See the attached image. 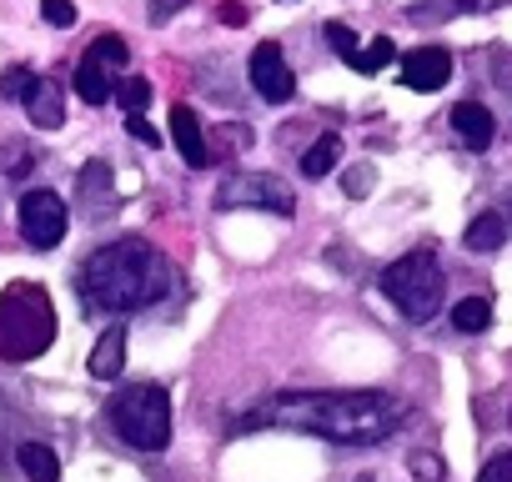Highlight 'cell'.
Instances as JSON below:
<instances>
[{"instance_id":"cell-24","label":"cell","mask_w":512,"mask_h":482,"mask_svg":"<svg viewBox=\"0 0 512 482\" xmlns=\"http://www.w3.org/2000/svg\"><path fill=\"white\" fill-rule=\"evenodd\" d=\"M41 16H46V26H56V31L76 26V6H71V0H41Z\"/></svg>"},{"instance_id":"cell-33","label":"cell","mask_w":512,"mask_h":482,"mask_svg":"<svg viewBox=\"0 0 512 482\" xmlns=\"http://www.w3.org/2000/svg\"><path fill=\"white\" fill-rule=\"evenodd\" d=\"M221 21L226 26H246V6H221Z\"/></svg>"},{"instance_id":"cell-23","label":"cell","mask_w":512,"mask_h":482,"mask_svg":"<svg viewBox=\"0 0 512 482\" xmlns=\"http://www.w3.org/2000/svg\"><path fill=\"white\" fill-rule=\"evenodd\" d=\"M327 41H332V51H337L347 66H352V61H357V51H362V46H357V36H352L342 21H327Z\"/></svg>"},{"instance_id":"cell-19","label":"cell","mask_w":512,"mask_h":482,"mask_svg":"<svg viewBox=\"0 0 512 482\" xmlns=\"http://www.w3.org/2000/svg\"><path fill=\"white\" fill-rule=\"evenodd\" d=\"M452 327L467 332V337L487 332V327H492V302H487V297H462V302L452 307Z\"/></svg>"},{"instance_id":"cell-21","label":"cell","mask_w":512,"mask_h":482,"mask_svg":"<svg viewBox=\"0 0 512 482\" xmlns=\"http://www.w3.org/2000/svg\"><path fill=\"white\" fill-rule=\"evenodd\" d=\"M462 11H477V0H432V6H412L407 16H412L417 26H432V21H452V16H462Z\"/></svg>"},{"instance_id":"cell-13","label":"cell","mask_w":512,"mask_h":482,"mask_svg":"<svg viewBox=\"0 0 512 482\" xmlns=\"http://www.w3.org/2000/svg\"><path fill=\"white\" fill-rule=\"evenodd\" d=\"M447 121H452V131H457V141H462L467 151H487L492 136H497V121H492V111H487L482 101H457Z\"/></svg>"},{"instance_id":"cell-9","label":"cell","mask_w":512,"mask_h":482,"mask_svg":"<svg viewBox=\"0 0 512 482\" xmlns=\"http://www.w3.org/2000/svg\"><path fill=\"white\" fill-rule=\"evenodd\" d=\"M246 71H251L256 96L272 101V106H282V101H292V96H297V76H292V66H287V56H282V46H277V41H262V46H256Z\"/></svg>"},{"instance_id":"cell-5","label":"cell","mask_w":512,"mask_h":482,"mask_svg":"<svg viewBox=\"0 0 512 482\" xmlns=\"http://www.w3.org/2000/svg\"><path fill=\"white\" fill-rule=\"evenodd\" d=\"M111 427L121 432V442H131L141 452H161L171 442V397L156 382L121 387L111 397Z\"/></svg>"},{"instance_id":"cell-16","label":"cell","mask_w":512,"mask_h":482,"mask_svg":"<svg viewBox=\"0 0 512 482\" xmlns=\"http://www.w3.org/2000/svg\"><path fill=\"white\" fill-rule=\"evenodd\" d=\"M502 241H507V216H502V211H482V216L467 226L462 247H467V252H497Z\"/></svg>"},{"instance_id":"cell-20","label":"cell","mask_w":512,"mask_h":482,"mask_svg":"<svg viewBox=\"0 0 512 482\" xmlns=\"http://www.w3.org/2000/svg\"><path fill=\"white\" fill-rule=\"evenodd\" d=\"M397 61V46L387 41V36H377L367 51H357V61H352V71H362V76H377V71H387Z\"/></svg>"},{"instance_id":"cell-32","label":"cell","mask_w":512,"mask_h":482,"mask_svg":"<svg viewBox=\"0 0 512 482\" xmlns=\"http://www.w3.org/2000/svg\"><path fill=\"white\" fill-rule=\"evenodd\" d=\"M492 71H497V86H507V91H512V56H507V51H497V56H492Z\"/></svg>"},{"instance_id":"cell-2","label":"cell","mask_w":512,"mask_h":482,"mask_svg":"<svg viewBox=\"0 0 512 482\" xmlns=\"http://www.w3.org/2000/svg\"><path fill=\"white\" fill-rule=\"evenodd\" d=\"M176 272L171 262L141 236H121V241H106L101 252H91L81 262V277H76V292L91 312H146L156 307L166 292H171Z\"/></svg>"},{"instance_id":"cell-25","label":"cell","mask_w":512,"mask_h":482,"mask_svg":"<svg viewBox=\"0 0 512 482\" xmlns=\"http://www.w3.org/2000/svg\"><path fill=\"white\" fill-rule=\"evenodd\" d=\"M26 86H31V66H11L6 76H0V96H6V101H21Z\"/></svg>"},{"instance_id":"cell-1","label":"cell","mask_w":512,"mask_h":482,"mask_svg":"<svg viewBox=\"0 0 512 482\" xmlns=\"http://www.w3.org/2000/svg\"><path fill=\"white\" fill-rule=\"evenodd\" d=\"M402 422H407V402H397L392 392H287L246 412L241 432L287 427L337 447H372L387 442Z\"/></svg>"},{"instance_id":"cell-18","label":"cell","mask_w":512,"mask_h":482,"mask_svg":"<svg viewBox=\"0 0 512 482\" xmlns=\"http://www.w3.org/2000/svg\"><path fill=\"white\" fill-rule=\"evenodd\" d=\"M337 161H342V136H322V141H312L307 151H302V176H312V181H322L327 171H337Z\"/></svg>"},{"instance_id":"cell-28","label":"cell","mask_w":512,"mask_h":482,"mask_svg":"<svg viewBox=\"0 0 512 482\" xmlns=\"http://www.w3.org/2000/svg\"><path fill=\"white\" fill-rule=\"evenodd\" d=\"M412 472H417L422 482H442V457H432V452H412Z\"/></svg>"},{"instance_id":"cell-31","label":"cell","mask_w":512,"mask_h":482,"mask_svg":"<svg viewBox=\"0 0 512 482\" xmlns=\"http://www.w3.org/2000/svg\"><path fill=\"white\" fill-rule=\"evenodd\" d=\"M126 126H131V136H136V141H146V146H161V131H156L146 116H131Z\"/></svg>"},{"instance_id":"cell-27","label":"cell","mask_w":512,"mask_h":482,"mask_svg":"<svg viewBox=\"0 0 512 482\" xmlns=\"http://www.w3.org/2000/svg\"><path fill=\"white\" fill-rule=\"evenodd\" d=\"M477 482H512V452H497V457L477 472Z\"/></svg>"},{"instance_id":"cell-6","label":"cell","mask_w":512,"mask_h":482,"mask_svg":"<svg viewBox=\"0 0 512 482\" xmlns=\"http://www.w3.org/2000/svg\"><path fill=\"white\" fill-rule=\"evenodd\" d=\"M216 206L221 211H272V216H292L297 211V196L282 176H267V171H231L221 186H216Z\"/></svg>"},{"instance_id":"cell-3","label":"cell","mask_w":512,"mask_h":482,"mask_svg":"<svg viewBox=\"0 0 512 482\" xmlns=\"http://www.w3.org/2000/svg\"><path fill=\"white\" fill-rule=\"evenodd\" d=\"M56 342V302L41 282H11L0 292V362H36Z\"/></svg>"},{"instance_id":"cell-17","label":"cell","mask_w":512,"mask_h":482,"mask_svg":"<svg viewBox=\"0 0 512 482\" xmlns=\"http://www.w3.org/2000/svg\"><path fill=\"white\" fill-rule=\"evenodd\" d=\"M16 462H21V472L31 482H61V462H56V452L46 442H21L16 447Z\"/></svg>"},{"instance_id":"cell-8","label":"cell","mask_w":512,"mask_h":482,"mask_svg":"<svg viewBox=\"0 0 512 482\" xmlns=\"http://www.w3.org/2000/svg\"><path fill=\"white\" fill-rule=\"evenodd\" d=\"M21 236L31 241L36 252H51L61 247V236H66V201L56 191H26L21 196Z\"/></svg>"},{"instance_id":"cell-22","label":"cell","mask_w":512,"mask_h":482,"mask_svg":"<svg viewBox=\"0 0 512 482\" xmlns=\"http://www.w3.org/2000/svg\"><path fill=\"white\" fill-rule=\"evenodd\" d=\"M116 96H121L126 116H146V106H151V81H146V76H126V81L116 86Z\"/></svg>"},{"instance_id":"cell-29","label":"cell","mask_w":512,"mask_h":482,"mask_svg":"<svg viewBox=\"0 0 512 482\" xmlns=\"http://www.w3.org/2000/svg\"><path fill=\"white\" fill-rule=\"evenodd\" d=\"M191 6V0H151V11H146V21L151 26H161V21H171L176 11H186Z\"/></svg>"},{"instance_id":"cell-10","label":"cell","mask_w":512,"mask_h":482,"mask_svg":"<svg viewBox=\"0 0 512 482\" xmlns=\"http://www.w3.org/2000/svg\"><path fill=\"white\" fill-rule=\"evenodd\" d=\"M76 201H81V211L91 221H106L116 211V171H111V161H86L76 171Z\"/></svg>"},{"instance_id":"cell-26","label":"cell","mask_w":512,"mask_h":482,"mask_svg":"<svg viewBox=\"0 0 512 482\" xmlns=\"http://www.w3.org/2000/svg\"><path fill=\"white\" fill-rule=\"evenodd\" d=\"M342 186H347V196H367V191L377 186V171H372V166H352V171L342 176Z\"/></svg>"},{"instance_id":"cell-11","label":"cell","mask_w":512,"mask_h":482,"mask_svg":"<svg viewBox=\"0 0 512 482\" xmlns=\"http://www.w3.org/2000/svg\"><path fill=\"white\" fill-rule=\"evenodd\" d=\"M402 81L412 91H442L452 81V56L442 46H417L402 56Z\"/></svg>"},{"instance_id":"cell-30","label":"cell","mask_w":512,"mask_h":482,"mask_svg":"<svg viewBox=\"0 0 512 482\" xmlns=\"http://www.w3.org/2000/svg\"><path fill=\"white\" fill-rule=\"evenodd\" d=\"M6 156H11V161H6V171H11V176H26V171H31V151H26L21 141H11V146H6Z\"/></svg>"},{"instance_id":"cell-15","label":"cell","mask_w":512,"mask_h":482,"mask_svg":"<svg viewBox=\"0 0 512 482\" xmlns=\"http://www.w3.org/2000/svg\"><path fill=\"white\" fill-rule=\"evenodd\" d=\"M121 367H126V327L116 322V327H106L101 342L91 347V377H96V382H116Z\"/></svg>"},{"instance_id":"cell-7","label":"cell","mask_w":512,"mask_h":482,"mask_svg":"<svg viewBox=\"0 0 512 482\" xmlns=\"http://www.w3.org/2000/svg\"><path fill=\"white\" fill-rule=\"evenodd\" d=\"M126 41L121 36H96L91 41V51L81 56V66H76V96L86 101V106H106L111 96H116V86H121V66H126Z\"/></svg>"},{"instance_id":"cell-4","label":"cell","mask_w":512,"mask_h":482,"mask_svg":"<svg viewBox=\"0 0 512 482\" xmlns=\"http://www.w3.org/2000/svg\"><path fill=\"white\" fill-rule=\"evenodd\" d=\"M442 267H437V252L432 247H417L407 252L402 262H392L382 272V292L392 307H402L407 322H432L437 307H442Z\"/></svg>"},{"instance_id":"cell-12","label":"cell","mask_w":512,"mask_h":482,"mask_svg":"<svg viewBox=\"0 0 512 482\" xmlns=\"http://www.w3.org/2000/svg\"><path fill=\"white\" fill-rule=\"evenodd\" d=\"M26 116L41 126V131H61L66 126V96H61V86L56 81H46V76H31V86H26Z\"/></svg>"},{"instance_id":"cell-14","label":"cell","mask_w":512,"mask_h":482,"mask_svg":"<svg viewBox=\"0 0 512 482\" xmlns=\"http://www.w3.org/2000/svg\"><path fill=\"white\" fill-rule=\"evenodd\" d=\"M171 141H176V151H181V161L186 166H211L216 156H211V146H206V131H201V121H196V111L191 106H171Z\"/></svg>"}]
</instances>
